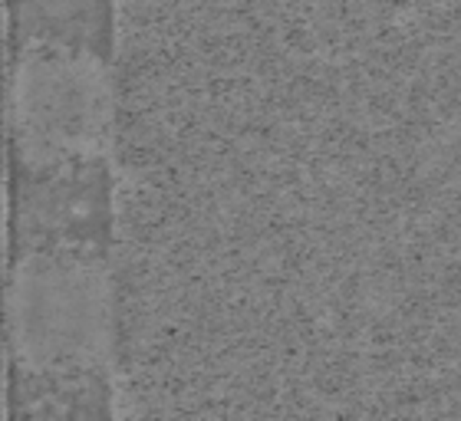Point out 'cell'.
Returning <instances> with one entry per match:
<instances>
[{
    "mask_svg": "<svg viewBox=\"0 0 461 421\" xmlns=\"http://www.w3.org/2000/svg\"><path fill=\"white\" fill-rule=\"evenodd\" d=\"M10 343L17 375H106L113 345L106 257L79 250H20L10 290Z\"/></svg>",
    "mask_w": 461,
    "mask_h": 421,
    "instance_id": "obj_1",
    "label": "cell"
},
{
    "mask_svg": "<svg viewBox=\"0 0 461 421\" xmlns=\"http://www.w3.org/2000/svg\"><path fill=\"white\" fill-rule=\"evenodd\" d=\"M113 188L106 158L67 165H17V254L79 250L106 257Z\"/></svg>",
    "mask_w": 461,
    "mask_h": 421,
    "instance_id": "obj_3",
    "label": "cell"
},
{
    "mask_svg": "<svg viewBox=\"0 0 461 421\" xmlns=\"http://www.w3.org/2000/svg\"><path fill=\"white\" fill-rule=\"evenodd\" d=\"M17 47L113 57V0H14Z\"/></svg>",
    "mask_w": 461,
    "mask_h": 421,
    "instance_id": "obj_4",
    "label": "cell"
},
{
    "mask_svg": "<svg viewBox=\"0 0 461 421\" xmlns=\"http://www.w3.org/2000/svg\"><path fill=\"white\" fill-rule=\"evenodd\" d=\"M10 122L17 165L106 158L113 129L109 59L59 47H17Z\"/></svg>",
    "mask_w": 461,
    "mask_h": 421,
    "instance_id": "obj_2",
    "label": "cell"
}]
</instances>
